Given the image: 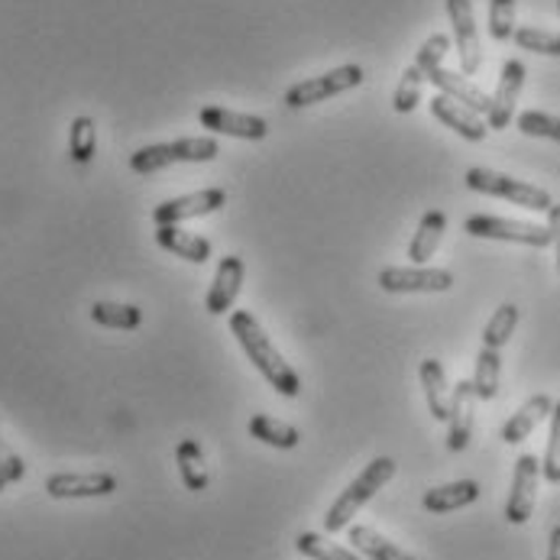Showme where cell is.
Here are the masks:
<instances>
[{"label": "cell", "mask_w": 560, "mask_h": 560, "mask_svg": "<svg viewBox=\"0 0 560 560\" xmlns=\"http://www.w3.org/2000/svg\"><path fill=\"white\" fill-rule=\"evenodd\" d=\"M477 499H480V482L457 480L428 489V492L421 495V505H424L431 515H447V512H457V509H464V505H474Z\"/></svg>", "instance_id": "d6986e66"}, {"label": "cell", "mask_w": 560, "mask_h": 560, "mask_svg": "<svg viewBox=\"0 0 560 560\" xmlns=\"http://www.w3.org/2000/svg\"><path fill=\"white\" fill-rule=\"evenodd\" d=\"M499 380H502V357L492 347H482L477 357V370H474V389L477 399L492 401L499 396Z\"/></svg>", "instance_id": "4316f807"}, {"label": "cell", "mask_w": 560, "mask_h": 560, "mask_svg": "<svg viewBox=\"0 0 560 560\" xmlns=\"http://www.w3.org/2000/svg\"><path fill=\"white\" fill-rule=\"evenodd\" d=\"M558 10H560V0H558Z\"/></svg>", "instance_id": "60d3db41"}, {"label": "cell", "mask_w": 560, "mask_h": 560, "mask_svg": "<svg viewBox=\"0 0 560 560\" xmlns=\"http://www.w3.org/2000/svg\"><path fill=\"white\" fill-rule=\"evenodd\" d=\"M393 477H396V460H393V457H376L373 464H366L363 474L350 482V486L334 499V505L327 509L324 528H327V532H343V528H350V522L357 518V512H360L386 482L393 480Z\"/></svg>", "instance_id": "7a4b0ae2"}, {"label": "cell", "mask_w": 560, "mask_h": 560, "mask_svg": "<svg viewBox=\"0 0 560 560\" xmlns=\"http://www.w3.org/2000/svg\"><path fill=\"white\" fill-rule=\"evenodd\" d=\"M477 389L474 380H460L451 389V418H447V451L460 454L467 451L474 438V421H477Z\"/></svg>", "instance_id": "8fae6325"}, {"label": "cell", "mask_w": 560, "mask_h": 560, "mask_svg": "<svg viewBox=\"0 0 560 560\" xmlns=\"http://www.w3.org/2000/svg\"><path fill=\"white\" fill-rule=\"evenodd\" d=\"M231 334L237 337L246 360L262 373V380L285 399H295L302 393V376L292 370V363L279 353V347L269 340L262 324L253 312H231Z\"/></svg>", "instance_id": "6da1fadb"}, {"label": "cell", "mask_w": 560, "mask_h": 560, "mask_svg": "<svg viewBox=\"0 0 560 560\" xmlns=\"http://www.w3.org/2000/svg\"><path fill=\"white\" fill-rule=\"evenodd\" d=\"M548 560H560V525L551 532V545H548Z\"/></svg>", "instance_id": "f35d334b"}, {"label": "cell", "mask_w": 560, "mask_h": 560, "mask_svg": "<svg viewBox=\"0 0 560 560\" xmlns=\"http://www.w3.org/2000/svg\"><path fill=\"white\" fill-rule=\"evenodd\" d=\"M246 428H249V434H253L256 441H262V444H269V447H276V451H292V447H299V441H302L299 428H292V424H285V421H279V418H269V415H253Z\"/></svg>", "instance_id": "d4e9b609"}, {"label": "cell", "mask_w": 560, "mask_h": 560, "mask_svg": "<svg viewBox=\"0 0 560 560\" xmlns=\"http://www.w3.org/2000/svg\"><path fill=\"white\" fill-rule=\"evenodd\" d=\"M548 231H551V246L558 253V272H560V205H551L548 211Z\"/></svg>", "instance_id": "74e56055"}, {"label": "cell", "mask_w": 560, "mask_h": 560, "mask_svg": "<svg viewBox=\"0 0 560 560\" xmlns=\"http://www.w3.org/2000/svg\"><path fill=\"white\" fill-rule=\"evenodd\" d=\"M431 114H434L444 127H451L457 137H464V140H470V143H480L482 137H486V130H489V124L482 120L480 114H474L470 107L451 101L447 94H434Z\"/></svg>", "instance_id": "e0dca14e"}, {"label": "cell", "mask_w": 560, "mask_h": 560, "mask_svg": "<svg viewBox=\"0 0 560 560\" xmlns=\"http://www.w3.org/2000/svg\"><path fill=\"white\" fill-rule=\"evenodd\" d=\"M94 153H97V127H94L91 117L81 114L69 127V156L79 165H88V162L94 160Z\"/></svg>", "instance_id": "f1b7e54d"}, {"label": "cell", "mask_w": 560, "mask_h": 560, "mask_svg": "<svg viewBox=\"0 0 560 560\" xmlns=\"http://www.w3.org/2000/svg\"><path fill=\"white\" fill-rule=\"evenodd\" d=\"M221 147L211 137H185V140H172V143H156V147H143L130 156V168L137 175H156L162 168L175 165V162H211L218 160Z\"/></svg>", "instance_id": "277c9868"}, {"label": "cell", "mask_w": 560, "mask_h": 560, "mask_svg": "<svg viewBox=\"0 0 560 560\" xmlns=\"http://www.w3.org/2000/svg\"><path fill=\"white\" fill-rule=\"evenodd\" d=\"M428 81L438 88V94H447L451 101H457V104L470 107L474 114H480V117L489 114L492 97L482 91L480 84H474V81L467 79V75H457V72H451V69L438 66V69H431V72H428Z\"/></svg>", "instance_id": "2e32d148"}, {"label": "cell", "mask_w": 560, "mask_h": 560, "mask_svg": "<svg viewBox=\"0 0 560 560\" xmlns=\"http://www.w3.org/2000/svg\"><path fill=\"white\" fill-rule=\"evenodd\" d=\"M363 79H366V72L360 66H340V69H330V72H324L318 79H305L299 81V84H292L282 101H285V107L302 110V107L320 104V101H330L334 94L360 88Z\"/></svg>", "instance_id": "5b68a950"}, {"label": "cell", "mask_w": 560, "mask_h": 560, "mask_svg": "<svg viewBox=\"0 0 560 560\" xmlns=\"http://www.w3.org/2000/svg\"><path fill=\"white\" fill-rule=\"evenodd\" d=\"M541 477L555 486L560 482V401H555V411H551V438H548V451L541 460Z\"/></svg>", "instance_id": "e575fe53"}, {"label": "cell", "mask_w": 560, "mask_h": 560, "mask_svg": "<svg viewBox=\"0 0 560 560\" xmlns=\"http://www.w3.org/2000/svg\"><path fill=\"white\" fill-rule=\"evenodd\" d=\"M198 124L211 133H224V137H237V140H262L269 133V124L262 117L228 110V107H201Z\"/></svg>", "instance_id": "4fadbf2b"}, {"label": "cell", "mask_w": 560, "mask_h": 560, "mask_svg": "<svg viewBox=\"0 0 560 560\" xmlns=\"http://www.w3.org/2000/svg\"><path fill=\"white\" fill-rule=\"evenodd\" d=\"M464 231L470 237L480 241H502V243H522V246H535L545 249L551 246V231L532 221H512V218H492V214H474L464 221Z\"/></svg>", "instance_id": "8992f818"}, {"label": "cell", "mask_w": 560, "mask_h": 560, "mask_svg": "<svg viewBox=\"0 0 560 560\" xmlns=\"http://www.w3.org/2000/svg\"><path fill=\"white\" fill-rule=\"evenodd\" d=\"M46 492L52 499H101L117 492V477L114 474H52L46 480Z\"/></svg>", "instance_id": "5bb4252c"}, {"label": "cell", "mask_w": 560, "mask_h": 560, "mask_svg": "<svg viewBox=\"0 0 560 560\" xmlns=\"http://www.w3.org/2000/svg\"><path fill=\"white\" fill-rule=\"evenodd\" d=\"M447 49H451V39H447V36H441V33H434V36H428V43L418 49V59H415V66H418V69L428 75L431 69H438V66L444 62Z\"/></svg>", "instance_id": "d590c367"}, {"label": "cell", "mask_w": 560, "mask_h": 560, "mask_svg": "<svg viewBox=\"0 0 560 560\" xmlns=\"http://www.w3.org/2000/svg\"><path fill=\"white\" fill-rule=\"evenodd\" d=\"M418 380H421V389H424V401H428L431 418H434V421H447V418H451V386H447L444 363L434 360V357L421 360Z\"/></svg>", "instance_id": "ac0fdd59"}, {"label": "cell", "mask_w": 560, "mask_h": 560, "mask_svg": "<svg viewBox=\"0 0 560 560\" xmlns=\"http://www.w3.org/2000/svg\"><path fill=\"white\" fill-rule=\"evenodd\" d=\"M228 205V191L224 188H205V191H191V195H178L168 198L153 208V221L156 228L165 224H182V221H195V218H208L214 211H221Z\"/></svg>", "instance_id": "ba28073f"}, {"label": "cell", "mask_w": 560, "mask_h": 560, "mask_svg": "<svg viewBox=\"0 0 560 560\" xmlns=\"http://www.w3.org/2000/svg\"><path fill=\"white\" fill-rule=\"evenodd\" d=\"M444 231H447V214L444 211H424L421 214V221H418V231H415V237L408 243V259H411V266H424L434 253H438V243L444 237Z\"/></svg>", "instance_id": "7402d4cb"}, {"label": "cell", "mask_w": 560, "mask_h": 560, "mask_svg": "<svg viewBox=\"0 0 560 560\" xmlns=\"http://www.w3.org/2000/svg\"><path fill=\"white\" fill-rule=\"evenodd\" d=\"M467 188L477 191V195H492V198H505L518 208H528V211H551V195L538 185H528L522 178H512V175H502V172H492V168H482L474 165L467 168Z\"/></svg>", "instance_id": "3957f363"}, {"label": "cell", "mask_w": 560, "mask_h": 560, "mask_svg": "<svg viewBox=\"0 0 560 560\" xmlns=\"http://www.w3.org/2000/svg\"><path fill=\"white\" fill-rule=\"evenodd\" d=\"M538 480H541V460L535 454H522L515 460V477H512V492L505 502V518L512 525H525L535 512L538 499Z\"/></svg>", "instance_id": "9c48e42d"}, {"label": "cell", "mask_w": 560, "mask_h": 560, "mask_svg": "<svg viewBox=\"0 0 560 560\" xmlns=\"http://www.w3.org/2000/svg\"><path fill=\"white\" fill-rule=\"evenodd\" d=\"M515 127H518L525 137H541V140H555V143H560V117H555V114L525 110V114H518Z\"/></svg>", "instance_id": "d6a6232c"}, {"label": "cell", "mask_w": 560, "mask_h": 560, "mask_svg": "<svg viewBox=\"0 0 560 560\" xmlns=\"http://www.w3.org/2000/svg\"><path fill=\"white\" fill-rule=\"evenodd\" d=\"M0 477L7 482H20L26 477V464H23V457L0 438Z\"/></svg>", "instance_id": "8d00e7d4"}, {"label": "cell", "mask_w": 560, "mask_h": 560, "mask_svg": "<svg viewBox=\"0 0 560 560\" xmlns=\"http://www.w3.org/2000/svg\"><path fill=\"white\" fill-rule=\"evenodd\" d=\"M489 36L495 43L515 36V0H489Z\"/></svg>", "instance_id": "836d02e7"}, {"label": "cell", "mask_w": 560, "mask_h": 560, "mask_svg": "<svg viewBox=\"0 0 560 560\" xmlns=\"http://www.w3.org/2000/svg\"><path fill=\"white\" fill-rule=\"evenodd\" d=\"M454 272L434 266H386L380 272V289L389 295H418V292H447Z\"/></svg>", "instance_id": "52a82bcc"}, {"label": "cell", "mask_w": 560, "mask_h": 560, "mask_svg": "<svg viewBox=\"0 0 560 560\" xmlns=\"http://www.w3.org/2000/svg\"><path fill=\"white\" fill-rule=\"evenodd\" d=\"M424 81H428V75H424L415 62L401 72L399 88H396V94H393V107H396L399 114H411V110L418 107L421 91H424Z\"/></svg>", "instance_id": "4dcf8cb0"}, {"label": "cell", "mask_w": 560, "mask_h": 560, "mask_svg": "<svg viewBox=\"0 0 560 560\" xmlns=\"http://www.w3.org/2000/svg\"><path fill=\"white\" fill-rule=\"evenodd\" d=\"M525 62L518 59H509L502 66V75H499V84H495V94H492V104H489V114H486V124L489 130H505L515 117V101L525 88Z\"/></svg>", "instance_id": "7c38bea8"}, {"label": "cell", "mask_w": 560, "mask_h": 560, "mask_svg": "<svg viewBox=\"0 0 560 560\" xmlns=\"http://www.w3.org/2000/svg\"><path fill=\"white\" fill-rule=\"evenodd\" d=\"M243 266L241 256H224L218 262V272H214V282L208 289V299H205V308L218 318V315H228L234 305H237V295L243 289Z\"/></svg>", "instance_id": "9a60e30c"}, {"label": "cell", "mask_w": 560, "mask_h": 560, "mask_svg": "<svg viewBox=\"0 0 560 560\" xmlns=\"http://www.w3.org/2000/svg\"><path fill=\"white\" fill-rule=\"evenodd\" d=\"M447 16H451V26H454V43H457L464 75H477L482 66V49L474 3L470 0H447Z\"/></svg>", "instance_id": "30bf717a"}, {"label": "cell", "mask_w": 560, "mask_h": 560, "mask_svg": "<svg viewBox=\"0 0 560 560\" xmlns=\"http://www.w3.org/2000/svg\"><path fill=\"white\" fill-rule=\"evenodd\" d=\"M350 545L370 560H418L370 525H350Z\"/></svg>", "instance_id": "cb8c5ba5"}, {"label": "cell", "mask_w": 560, "mask_h": 560, "mask_svg": "<svg viewBox=\"0 0 560 560\" xmlns=\"http://www.w3.org/2000/svg\"><path fill=\"white\" fill-rule=\"evenodd\" d=\"M295 548H299L305 558H312V560H360L357 551H350V548H340V545L327 541V538L318 535V532H302V535H299V541H295Z\"/></svg>", "instance_id": "f546056e"}, {"label": "cell", "mask_w": 560, "mask_h": 560, "mask_svg": "<svg viewBox=\"0 0 560 560\" xmlns=\"http://www.w3.org/2000/svg\"><path fill=\"white\" fill-rule=\"evenodd\" d=\"M518 320H522L518 305H512V302H509V305H499V308L492 312L489 324H486V330H482V347L502 350V347L512 340V334H515Z\"/></svg>", "instance_id": "83f0119b"}, {"label": "cell", "mask_w": 560, "mask_h": 560, "mask_svg": "<svg viewBox=\"0 0 560 560\" xmlns=\"http://www.w3.org/2000/svg\"><path fill=\"white\" fill-rule=\"evenodd\" d=\"M91 320L101 327H110V330H137L143 324V312L137 305H124V302H94Z\"/></svg>", "instance_id": "484cf974"}, {"label": "cell", "mask_w": 560, "mask_h": 560, "mask_svg": "<svg viewBox=\"0 0 560 560\" xmlns=\"http://www.w3.org/2000/svg\"><path fill=\"white\" fill-rule=\"evenodd\" d=\"M3 489H7V480H3V477H0V492H3Z\"/></svg>", "instance_id": "ab89813d"}, {"label": "cell", "mask_w": 560, "mask_h": 560, "mask_svg": "<svg viewBox=\"0 0 560 560\" xmlns=\"http://www.w3.org/2000/svg\"><path fill=\"white\" fill-rule=\"evenodd\" d=\"M512 39H515L518 49H528V52H538V56H560V33H551V30L522 26V30H515Z\"/></svg>", "instance_id": "1f68e13d"}, {"label": "cell", "mask_w": 560, "mask_h": 560, "mask_svg": "<svg viewBox=\"0 0 560 560\" xmlns=\"http://www.w3.org/2000/svg\"><path fill=\"white\" fill-rule=\"evenodd\" d=\"M551 411H555L551 396H545V393L532 396V399L525 401V405L502 424V441H505V444H522L545 418H551Z\"/></svg>", "instance_id": "ffe728a7"}, {"label": "cell", "mask_w": 560, "mask_h": 560, "mask_svg": "<svg viewBox=\"0 0 560 560\" xmlns=\"http://www.w3.org/2000/svg\"><path fill=\"white\" fill-rule=\"evenodd\" d=\"M156 243H160L165 253L185 259V262H195V266H205L211 259V241L191 234V231H182L178 224H165L156 228Z\"/></svg>", "instance_id": "44dd1931"}, {"label": "cell", "mask_w": 560, "mask_h": 560, "mask_svg": "<svg viewBox=\"0 0 560 560\" xmlns=\"http://www.w3.org/2000/svg\"><path fill=\"white\" fill-rule=\"evenodd\" d=\"M175 464H178V477L185 482L188 492H205L208 489V464H205V451L198 441L185 438L178 447H175Z\"/></svg>", "instance_id": "603a6c76"}]
</instances>
